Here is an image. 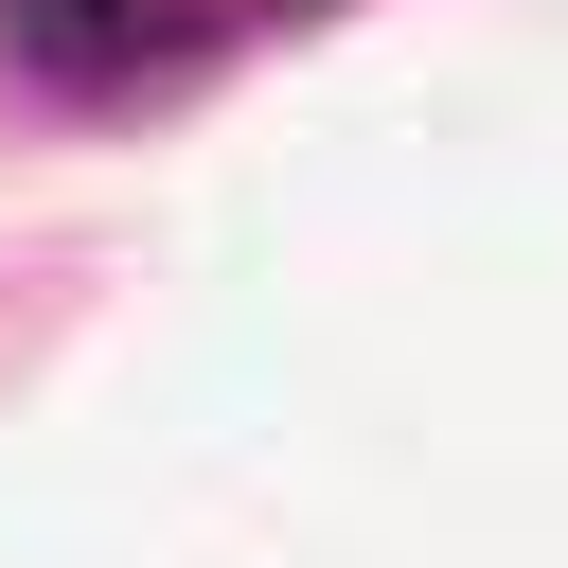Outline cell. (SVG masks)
<instances>
[{
  "instance_id": "obj_1",
  "label": "cell",
  "mask_w": 568,
  "mask_h": 568,
  "mask_svg": "<svg viewBox=\"0 0 568 568\" xmlns=\"http://www.w3.org/2000/svg\"><path fill=\"white\" fill-rule=\"evenodd\" d=\"M248 18H302V0H0V36H18L53 89H160V71L231 53Z\"/></svg>"
}]
</instances>
